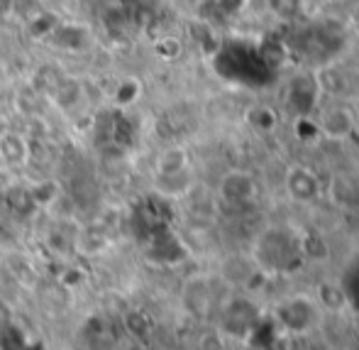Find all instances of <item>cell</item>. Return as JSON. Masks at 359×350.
I'll return each mask as SVG.
<instances>
[{
  "instance_id": "cell-1",
  "label": "cell",
  "mask_w": 359,
  "mask_h": 350,
  "mask_svg": "<svg viewBox=\"0 0 359 350\" xmlns=\"http://www.w3.org/2000/svg\"><path fill=\"white\" fill-rule=\"evenodd\" d=\"M252 262L259 275H288L298 270L306 260L301 247V235L286 226H269L257 235L252 245Z\"/></svg>"
},
{
  "instance_id": "cell-2",
  "label": "cell",
  "mask_w": 359,
  "mask_h": 350,
  "mask_svg": "<svg viewBox=\"0 0 359 350\" xmlns=\"http://www.w3.org/2000/svg\"><path fill=\"white\" fill-rule=\"evenodd\" d=\"M345 27L340 22L320 20L318 25L301 32V49L303 54L316 59V64H330L340 54V49L345 47Z\"/></svg>"
},
{
  "instance_id": "cell-3",
  "label": "cell",
  "mask_w": 359,
  "mask_h": 350,
  "mask_svg": "<svg viewBox=\"0 0 359 350\" xmlns=\"http://www.w3.org/2000/svg\"><path fill=\"white\" fill-rule=\"evenodd\" d=\"M262 323V311L257 302L247 297H232L220 306V326L227 336L245 341Z\"/></svg>"
},
{
  "instance_id": "cell-4",
  "label": "cell",
  "mask_w": 359,
  "mask_h": 350,
  "mask_svg": "<svg viewBox=\"0 0 359 350\" xmlns=\"http://www.w3.org/2000/svg\"><path fill=\"white\" fill-rule=\"evenodd\" d=\"M320 96H323L320 84H318V76L313 71H298V74L288 76L284 86V103L296 118L311 115Z\"/></svg>"
},
{
  "instance_id": "cell-5",
  "label": "cell",
  "mask_w": 359,
  "mask_h": 350,
  "mask_svg": "<svg viewBox=\"0 0 359 350\" xmlns=\"http://www.w3.org/2000/svg\"><path fill=\"white\" fill-rule=\"evenodd\" d=\"M318 304L311 297H286L274 309V323L286 333H306L316 326Z\"/></svg>"
},
{
  "instance_id": "cell-6",
  "label": "cell",
  "mask_w": 359,
  "mask_h": 350,
  "mask_svg": "<svg viewBox=\"0 0 359 350\" xmlns=\"http://www.w3.org/2000/svg\"><path fill=\"white\" fill-rule=\"evenodd\" d=\"M257 196V181L250 171L230 169L217 184V199L227 206H247Z\"/></svg>"
},
{
  "instance_id": "cell-7",
  "label": "cell",
  "mask_w": 359,
  "mask_h": 350,
  "mask_svg": "<svg viewBox=\"0 0 359 350\" xmlns=\"http://www.w3.org/2000/svg\"><path fill=\"white\" fill-rule=\"evenodd\" d=\"M284 184H286L288 196H291L293 201H298V204H313L323 191L320 176L306 164L288 167Z\"/></svg>"
},
{
  "instance_id": "cell-8",
  "label": "cell",
  "mask_w": 359,
  "mask_h": 350,
  "mask_svg": "<svg viewBox=\"0 0 359 350\" xmlns=\"http://www.w3.org/2000/svg\"><path fill=\"white\" fill-rule=\"evenodd\" d=\"M181 302H184L186 311H191L194 316H205L210 311L215 302V287L213 280L205 275L191 277L184 284V292H181Z\"/></svg>"
},
{
  "instance_id": "cell-9",
  "label": "cell",
  "mask_w": 359,
  "mask_h": 350,
  "mask_svg": "<svg viewBox=\"0 0 359 350\" xmlns=\"http://www.w3.org/2000/svg\"><path fill=\"white\" fill-rule=\"evenodd\" d=\"M318 128H320V138L345 140L355 130V113L347 105H330V108L323 110Z\"/></svg>"
},
{
  "instance_id": "cell-10",
  "label": "cell",
  "mask_w": 359,
  "mask_h": 350,
  "mask_svg": "<svg viewBox=\"0 0 359 350\" xmlns=\"http://www.w3.org/2000/svg\"><path fill=\"white\" fill-rule=\"evenodd\" d=\"M49 42L67 52H81L90 44V30L79 22H59L57 30L49 34Z\"/></svg>"
},
{
  "instance_id": "cell-11",
  "label": "cell",
  "mask_w": 359,
  "mask_h": 350,
  "mask_svg": "<svg viewBox=\"0 0 359 350\" xmlns=\"http://www.w3.org/2000/svg\"><path fill=\"white\" fill-rule=\"evenodd\" d=\"M29 160V142L15 130H5L0 135V162L8 167H22Z\"/></svg>"
},
{
  "instance_id": "cell-12",
  "label": "cell",
  "mask_w": 359,
  "mask_h": 350,
  "mask_svg": "<svg viewBox=\"0 0 359 350\" xmlns=\"http://www.w3.org/2000/svg\"><path fill=\"white\" fill-rule=\"evenodd\" d=\"M186 169H191V160L184 147H179V145L166 147V150H161L159 157H156V176L181 174V171H186Z\"/></svg>"
},
{
  "instance_id": "cell-13",
  "label": "cell",
  "mask_w": 359,
  "mask_h": 350,
  "mask_svg": "<svg viewBox=\"0 0 359 350\" xmlns=\"http://www.w3.org/2000/svg\"><path fill=\"white\" fill-rule=\"evenodd\" d=\"M59 22H62V18H59L57 13L42 8V10H37L34 15H29L27 22H25V30H27L29 37L39 42V39H49V34L57 30Z\"/></svg>"
},
{
  "instance_id": "cell-14",
  "label": "cell",
  "mask_w": 359,
  "mask_h": 350,
  "mask_svg": "<svg viewBox=\"0 0 359 350\" xmlns=\"http://www.w3.org/2000/svg\"><path fill=\"white\" fill-rule=\"evenodd\" d=\"M257 52H259L262 62L266 64V69H269L271 74H276L288 59V44L281 42V39H274V37H269V39L264 37L262 44H257Z\"/></svg>"
},
{
  "instance_id": "cell-15",
  "label": "cell",
  "mask_w": 359,
  "mask_h": 350,
  "mask_svg": "<svg viewBox=\"0 0 359 350\" xmlns=\"http://www.w3.org/2000/svg\"><path fill=\"white\" fill-rule=\"evenodd\" d=\"M194 186L191 179V169L181 171V174L171 176H156V191H159L161 199H176V196H186Z\"/></svg>"
},
{
  "instance_id": "cell-16",
  "label": "cell",
  "mask_w": 359,
  "mask_h": 350,
  "mask_svg": "<svg viewBox=\"0 0 359 350\" xmlns=\"http://www.w3.org/2000/svg\"><path fill=\"white\" fill-rule=\"evenodd\" d=\"M62 184L54 179H42L37 184L29 186V196H32L34 209H52L54 204L62 201Z\"/></svg>"
},
{
  "instance_id": "cell-17",
  "label": "cell",
  "mask_w": 359,
  "mask_h": 350,
  "mask_svg": "<svg viewBox=\"0 0 359 350\" xmlns=\"http://www.w3.org/2000/svg\"><path fill=\"white\" fill-rule=\"evenodd\" d=\"M140 96H142V81L135 79V76H125V79L115 86L113 103L118 105L120 110H125V108H130V105L137 103Z\"/></svg>"
},
{
  "instance_id": "cell-18",
  "label": "cell",
  "mask_w": 359,
  "mask_h": 350,
  "mask_svg": "<svg viewBox=\"0 0 359 350\" xmlns=\"http://www.w3.org/2000/svg\"><path fill=\"white\" fill-rule=\"evenodd\" d=\"M303 3L306 0H264L271 18H276L279 22H296L303 15Z\"/></svg>"
},
{
  "instance_id": "cell-19",
  "label": "cell",
  "mask_w": 359,
  "mask_h": 350,
  "mask_svg": "<svg viewBox=\"0 0 359 350\" xmlns=\"http://www.w3.org/2000/svg\"><path fill=\"white\" fill-rule=\"evenodd\" d=\"M247 120H250L252 128L259 130V133H271V130L276 128V123H279L274 108H269V105H255V108L247 113Z\"/></svg>"
},
{
  "instance_id": "cell-20",
  "label": "cell",
  "mask_w": 359,
  "mask_h": 350,
  "mask_svg": "<svg viewBox=\"0 0 359 350\" xmlns=\"http://www.w3.org/2000/svg\"><path fill=\"white\" fill-rule=\"evenodd\" d=\"M316 304L323 309H330V311H337L347 304V294L340 284H320V302Z\"/></svg>"
},
{
  "instance_id": "cell-21",
  "label": "cell",
  "mask_w": 359,
  "mask_h": 350,
  "mask_svg": "<svg viewBox=\"0 0 359 350\" xmlns=\"http://www.w3.org/2000/svg\"><path fill=\"white\" fill-rule=\"evenodd\" d=\"M154 52L159 59H164V62H174L176 57L181 54V39L176 37H161L154 42Z\"/></svg>"
},
{
  "instance_id": "cell-22",
  "label": "cell",
  "mask_w": 359,
  "mask_h": 350,
  "mask_svg": "<svg viewBox=\"0 0 359 350\" xmlns=\"http://www.w3.org/2000/svg\"><path fill=\"white\" fill-rule=\"evenodd\" d=\"M296 135L303 140H316L320 138V128H318V120H313L311 115H306V118H296Z\"/></svg>"
},
{
  "instance_id": "cell-23",
  "label": "cell",
  "mask_w": 359,
  "mask_h": 350,
  "mask_svg": "<svg viewBox=\"0 0 359 350\" xmlns=\"http://www.w3.org/2000/svg\"><path fill=\"white\" fill-rule=\"evenodd\" d=\"M215 8L225 18H235V15H240L247 8V0H215Z\"/></svg>"
},
{
  "instance_id": "cell-24",
  "label": "cell",
  "mask_w": 359,
  "mask_h": 350,
  "mask_svg": "<svg viewBox=\"0 0 359 350\" xmlns=\"http://www.w3.org/2000/svg\"><path fill=\"white\" fill-rule=\"evenodd\" d=\"M81 282H83V272H81V270H76V267H69V270H64V275H62V284H64V287L76 289V287H81Z\"/></svg>"
},
{
  "instance_id": "cell-25",
  "label": "cell",
  "mask_w": 359,
  "mask_h": 350,
  "mask_svg": "<svg viewBox=\"0 0 359 350\" xmlns=\"http://www.w3.org/2000/svg\"><path fill=\"white\" fill-rule=\"evenodd\" d=\"M8 323H13V309L8 306V302L0 299V328H5Z\"/></svg>"
},
{
  "instance_id": "cell-26",
  "label": "cell",
  "mask_w": 359,
  "mask_h": 350,
  "mask_svg": "<svg viewBox=\"0 0 359 350\" xmlns=\"http://www.w3.org/2000/svg\"><path fill=\"white\" fill-rule=\"evenodd\" d=\"M15 13V0H0V20H8Z\"/></svg>"
}]
</instances>
